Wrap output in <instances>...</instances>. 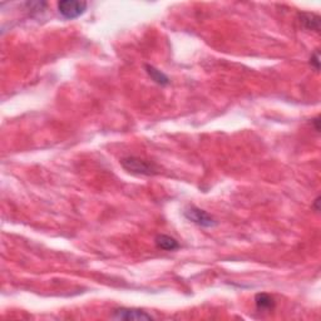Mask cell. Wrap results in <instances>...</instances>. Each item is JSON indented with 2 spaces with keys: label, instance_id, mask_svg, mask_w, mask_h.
<instances>
[{
  "label": "cell",
  "instance_id": "obj_5",
  "mask_svg": "<svg viewBox=\"0 0 321 321\" xmlns=\"http://www.w3.org/2000/svg\"><path fill=\"white\" fill-rule=\"evenodd\" d=\"M299 22L305 29L320 32V17L314 13H300Z\"/></svg>",
  "mask_w": 321,
  "mask_h": 321
},
{
  "label": "cell",
  "instance_id": "obj_4",
  "mask_svg": "<svg viewBox=\"0 0 321 321\" xmlns=\"http://www.w3.org/2000/svg\"><path fill=\"white\" fill-rule=\"evenodd\" d=\"M113 319L116 320H152L153 317L140 309H127L120 307L113 310Z\"/></svg>",
  "mask_w": 321,
  "mask_h": 321
},
{
  "label": "cell",
  "instance_id": "obj_2",
  "mask_svg": "<svg viewBox=\"0 0 321 321\" xmlns=\"http://www.w3.org/2000/svg\"><path fill=\"white\" fill-rule=\"evenodd\" d=\"M88 4L79 0H62L58 3V12L64 19H75L84 14Z\"/></svg>",
  "mask_w": 321,
  "mask_h": 321
},
{
  "label": "cell",
  "instance_id": "obj_6",
  "mask_svg": "<svg viewBox=\"0 0 321 321\" xmlns=\"http://www.w3.org/2000/svg\"><path fill=\"white\" fill-rule=\"evenodd\" d=\"M255 304H256L257 310H260V311H270L275 307V300L269 294L261 292V294H257L255 296Z\"/></svg>",
  "mask_w": 321,
  "mask_h": 321
},
{
  "label": "cell",
  "instance_id": "obj_1",
  "mask_svg": "<svg viewBox=\"0 0 321 321\" xmlns=\"http://www.w3.org/2000/svg\"><path fill=\"white\" fill-rule=\"evenodd\" d=\"M121 164L126 171L133 174H138V176H153V174H157L160 172V168L153 162L135 157V156L122 158Z\"/></svg>",
  "mask_w": 321,
  "mask_h": 321
},
{
  "label": "cell",
  "instance_id": "obj_9",
  "mask_svg": "<svg viewBox=\"0 0 321 321\" xmlns=\"http://www.w3.org/2000/svg\"><path fill=\"white\" fill-rule=\"evenodd\" d=\"M310 65H311V67L314 68L315 70L320 69V52L319 50H316V52H315L314 54L311 55V58H310Z\"/></svg>",
  "mask_w": 321,
  "mask_h": 321
},
{
  "label": "cell",
  "instance_id": "obj_8",
  "mask_svg": "<svg viewBox=\"0 0 321 321\" xmlns=\"http://www.w3.org/2000/svg\"><path fill=\"white\" fill-rule=\"evenodd\" d=\"M145 68H146V72H147V74L150 75L151 78H152L153 82L157 83V84H160V85L169 84L168 77H167V75L164 74V73H162L161 70L156 69V68L153 67V65H150V64L146 65Z\"/></svg>",
  "mask_w": 321,
  "mask_h": 321
},
{
  "label": "cell",
  "instance_id": "obj_7",
  "mask_svg": "<svg viewBox=\"0 0 321 321\" xmlns=\"http://www.w3.org/2000/svg\"><path fill=\"white\" fill-rule=\"evenodd\" d=\"M156 245L158 249L164 250V251H174L179 247L178 241L168 235H160L156 237Z\"/></svg>",
  "mask_w": 321,
  "mask_h": 321
},
{
  "label": "cell",
  "instance_id": "obj_3",
  "mask_svg": "<svg viewBox=\"0 0 321 321\" xmlns=\"http://www.w3.org/2000/svg\"><path fill=\"white\" fill-rule=\"evenodd\" d=\"M183 215L188 221L193 222V224H196L197 226L209 229V227H215L217 225L216 220H215L211 215L207 213L204 209L198 208V207H194V206L188 207V208L184 209Z\"/></svg>",
  "mask_w": 321,
  "mask_h": 321
},
{
  "label": "cell",
  "instance_id": "obj_10",
  "mask_svg": "<svg viewBox=\"0 0 321 321\" xmlns=\"http://www.w3.org/2000/svg\"><path fill=\"white\" fill-rule=\"evenodd\" d=\"M319 122H320V121H319V118H317V117H316V118H315V120H312V121H311V123H312V125H314V127H315V131H316V132H319V131H320V127H319Z\"/></svg>",
  "mask_w": 321,
  "mask_h": 321
}]
</instances>
